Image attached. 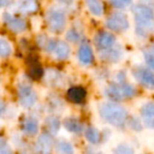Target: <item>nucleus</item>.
<instances>
[{
	"mask_svg": "<svg viewBox=\"0 0 154 154\" xmlns=\"http://www.w3.org/2000/svg\"><path fill=\"white\" fill-rule=\"evenodd\" d=\"M105 53L103 54V57L106 58L107 60H112V61H116L120 58V52L117 51L116 49H111L108 51H103Z\"/></svg>",
	"mask_w": 154,
	"mask_h": 154,
	"instance_id": "nucleus-22",
	"label": "nucleus"
},
{
	"mask_svg": "<svg viewBox=\"0 0 154 154\" xmlns=\"http://www.w3.org/2000/svg\"><path fill=\"white\" fill-rule=\"evenodd\" d=\"M145 59L147 64L149 66V69L154 71V55L150 52H146L145 53Z\"/></svg>",
	"mask_w": 154,
	"mask_h": 154,
	"instance_id": "nucleus-27",
	"label": "nucleus"
},
{
	"mask_svg": "<svg viewBox=\"0 0 154 154\" xmlns=\"http://www.w3.org/2000/svg\"><path fill=\"white\" fill-rule=\"evenodd\" d=\"M86 5L93 15L100 16L101 14L103 13V5H101V2H99V1L91 0V1H87Z\"/></svg>",
	"mask_w": 154,
	"mask_h": 154,
	"instance_id": "nucleus-18",
	"label": "nucleus"
},
{
	"mask_svg": "<svg viewBox=\"0 0 154 154\" xmlns=\"http://www.w3.org/2000/svg\"><path fill=\"white\" fill-rule=\"evenodd\" d=\"M48 126H49L50 130H51L52 132H56V131L58 130V128H59V122H58V119H56V118L50 117L49 119H48Z\"/></svg>",
	"mask_w": 154,
	"mask_h": 154,
	"instance_id": "nucleus-26",
	"label": "nucleus"
},
{
	"mask_svg": "<svg viewBox=\"0 0 154 154\" xmlns=\"http://www.w3.org/2000/svg\"><path fill=\"white\" fill-rule=\"evenodd\" d=\"M37 10V3L34 1H24L20 5V11L22 12H34Z\"/></svg>",
	"mask_w": 154,
	"mask_h": 154,
	"instance_id": "nucleus-23",
	"label": "nucleus"
},
{
	"mask_svg": "<svg viewBox=\"0 0 154 154\" xmlns=\"http://www.w3.org/2000/svg\"><path fill=\"white\" fill-rule=\"evenodd\" d=\"M52 148V139L49 135H41L37 140L36 149L39 154H50Z\"/></svg>",
	"mask_w": 154,
	"mask_h": 154,
	"instance_id": "nucleus-12",
	"label": "nucleus"
},
{
	"mask_svg": "<svg viewBox=\"0 0 154 154\" xmlns=\"http://www.w3.org/2000/svg\"><path fill=\"white\" fill-rule=\"evenodd\" d=\"M141 116L145 125L149 128H154V103H148L141 108Z\"/></svg>",
	"mask_w": 154,
	"mask_h": 154,
	"instance_id": "nucleus-9",
	"label": "nucleus"
},
{
	"mask_svg": "<svg viewBox=\"0 0 154 154\" xmlns=\"http://www.w3.org/2000/svg\"><path fill=\"white\" fill-rule=\"evenodd\" d=\"M54 52H55V55L58 59L63 60L68 58L69 54H70V48H69V45H66V42L59 41V42H57V45H56V48H55V50H54Z\"/></svg>",
	"mask_w": 154,
	"mask_h": 154,
	"instance_id": "nucleus-15",
	"label": "nucleus"
},
{
	"mask_svg": "<svg viewBox=\"0 0 154 154\" xmlns=\"http://www.w3.org/2000/svg\"><path fill=\"white\" fill-rule=\"evenodd\" d=\"M66 15L62 11L52 9L47 14V22L50 30L54 32H59L66 26Z\"/></svg>",
	"mask_w": 154,
	"mask_h": 154,
	"instance_id": "nucleus-4",
	"label": "nucleus"
},
{
	"mask_svg": "<svg viewBox=\"0 0 154 154\" xmlns=\"http://www.w3.org/2000/svg\"><path fill=\"white\" fill-rule=\"evenodd\" d=\"M22 129L29 134H36L38 132V122L35 118H26L22 122Z\"/></svg>",
	"mask_w": 154,
	"mask_h": 154,
	"instance_id": "nucleus-14",
	"label": "nucleus"
},
{
	"mask_svg": "<svg viewBox=\"0 0 154 154\" xmlns=\"http://www.w3.org/2000/svg\"><path fill=\"white\" fill-rule=\"evenodd\" d=\"M0 154H12L11 148L8 146L5 141L0 139Z\"/></svg>",
	"mask_w": 154,
	"mask_h": 154,
	"instance_id": "nucleus-28",
	"label": "nucleus"
},
{
	"mask_svg": "<svg viewBox=\"0 0 154 154\" xmlns=\"http://www.w3.org/2000/svg\"><path fill=\"white\" fill-rule=\"evenodd\" d=\"M85 136L91 143H97L100 140V134L94 127H88L85 131Z\"/></svg>",
	"mask_w": 154,
	"mask_h": 154,
	"instance_id": "nucleus-17",
	"label": "nucleus"
},
{
	"mask_svg": "<svg viewBox=\"0 0 154 154\" xmlns=\"http://www.w3.org/2000/svg\"><path fill=\"white\" fill-rule=\"evenodd\" d=\"M110 3L115 8H117V9H124V8L130 5L131 2L130 1H124V0H117V1H111Z\"/></svg>",
	"mask_w": 154,
	"mask_h": 154,
	"instance_id": "nucleus-29",
	"label": "nucleus"
},
{
	"mask_svg": "<svg viewBox=\"0 0 154 154\" xmlns=\"http://www.w3.org/2000/svg\"><path fill=\"white\" fill-rule=\"evenodd\" d=\"M118 89H119V93L122 97H132L136 93L135 89L130 85H120V86H118Z\"/></svg>",
	"mask_w": 154,
	"mask_h": 154,
	"instance_id": "nucleus-19",
	"label": "nucleus"
},
{
	"mask_svg": "<svg viewBox=\"0 0 154 154\" xmlns=\"http://www.w3.org/2000/svg\"><path fill=\"white\" fill-rule=\"evenodd\" d=\"M66 38L70 41H72V42H76V41H78L80 39V34L74 29H71L68 32V34H66Z\"/></svg>",
	"mask_w": 154,
	"mask_h": 154,
	"instance_id": "nucleus-25",
	"label": "nucleus"
},
{
	"mask_svg": "<svg viewBox=\"0 0 154 154\" xmlns=\"http://www.w3.org/2000/svg\"><path fill=\"white\" fill-rule=\"evenodd\" d=\"M86 90L82 87H73V88L69 89L66 92V96H68L69 100H71L72 103H79L86 97Z\"/></svg>",
	"mask_w": 154,
	"mask_h": 154,
	"instance_id": "nucleus-10",
	"label": "nucleus"
},
{
	"mask_svg": "<svg viewBox=\"0 0 154 154\" xmlns=\"http://www.w3.org/2000/svg\"><path fill=\"white\" fill-rule=\"evenodd\" d=\"M106 26L108 29L115 32H122L129 28V20L120 12H114L112 13L106 20Z\"/></svg>",
	"mask_w": 154,
	"mask_h": 154,
	"instance_id": "nucleus-3",
	"label": "nucleus"
},
{
	"mask_svg": "<svg viewBox=\"0 0 154 154\" xmlns=\"http://www.w3.org/2000/svg\"><path fill=\"white\" fill-rule=\"evenodd\" d=\"M3 19H5V22L7 23L8 28L10 30L14 31V32H17V33L22 32L26 28V23L23 19L18 17H14V16L10 15L8 13L3 14Z\"/></svg>",
	"mask_w": 154,
	"mask_h": 154,
	"instance_id": "nucleus-8",
	"label": "nucleus"
},
{
	"mask_svg": "<svg viewBox=\"0 0 154 154\" xmlns=\"http://www.w3.org/2000/svg\"><path fill=\"white\" fill-rule=\"evenodd\" d=\"M2 110H3V105H2V103L0 101V113L2 112Z\"/></svg>",
	"mask_w": 154,
	"mask_h": 154,
	"instance_id": "nucleus-30",
	"label": "nucleus"
},
{
	"mask_svg": "<svg viewBox=\"0 0 154 154\" xmlns=\"http://www.w3.org/2000/svg\"><path fill=\"white\" fill-rule=\"evenodd\" d=\"M12 53V47L5 39H0V56L8 57Z\"/></svg>",
	"mask_w": 154,
	"mask_h": 154,
	"instance_id": "nucleus-21",
	"label": "nucleus"
},
{
	"mask_svg": "<svg viewBox=\"0 0 154 154\" xmlns=\"http://www.w3.org/2000/svg\"><path fill=\"white\" fill-rule=\"evenodd\" d=\"M114 154H134V151L127 145H120L116 148Z\"/></svg>",
	"mask_w": 154,
	"mask_h": 154,
	"instance_id": "nucleus-24",
	"label": "nucleus"
},
{
	"mask_svg": "<svg viewBox=\"0 0 154 154\" xmlns=\"http://www.w3.org/2000/svg\"><path fill=\"white\" fill-rule=\"evenodd\" d=\"M95 43H96L97 48L103 50V51L109 50L115 43V36L113 34H111V33L100 32L95 37Z\"/></svg>",
	"mask_w": 154,
	"mask_h": 154,
	"instance_id": "nucleus-7",
	"label": "nucleus"
},
{
	"mask_svg": "<svg viewBox=\"0 0 154 154\" xmlns=\"http://www.w3.org/2000/svg\"><path fill=\"white\" fill-rule=\"evenodd\" d=\"M134 75L143 86L154 88V71L148 68H138L134 72Z\"/></svg>",
	"mask_w": 154,
	"mask_h": 154,
	"instance_id": "nucleus-6",
	"label": "nucleus"
},
{
	"mask_svg": "<svg viewBox=\"0 0 154 154\" xmlns=\"http://www.w3.org/2000/svg\"><path fill=\"white\" fill-rule=\"evenodd\" d=\"M133 13L136 21V33L141 37L149 35L154 31V13L151 8L138 3L133 8Z\"/></svg>",
	"mask_w": 154,
	"mask_h": 154,
	"instance_id": "nucleus-1",
	"label": "nucleus"
},
{
	"mask_svg": "<svg viewBox=\"0 0 154 154\" xmlns=\"http://www.w3.org/2000/svg\"><path fill=\"white\" fill-rule=\"evenodd\" d=\"M18 98L23 107H32L37 100L36 92L28 85H20L18 87Z\"/></svg>",
	"mask_w": 154,
	"mask_h": 154,
	"instance_id": "nucleus-5",
	"label": "nucleus"
},
{
	"mask_svg": "<svg viewBox=\"0 0 154 154\" xmlns=\"http://www.w3.org/2000/svg\"><path fill=\"white\" fill-rule=\"evenodd\" d=\"M63 125L66 130H69L70 132L80 133L82 131V125L77 119H74V118H68V119H66Z\"/></svg>",
	"mask_w": 154,
	"mask_h": 154,
	"instance_id": "nucleus-16",
	"label": "nucleus"
},
{
	"mask_svg": "<svg viewBox=\"0 0 154 154\" xmlns=\"http://www.w3.org/2000/svg\"><path fill=\"white\" fill-rule=\"evenodd\" d=\"M99 114L106 122L115 127H122L128 119L127 110L114 103H103L99 109Z\"/></svg>",
	"mask_w": 154,
	"mask_h": 154,
	"instance_id": "nucleus-2",
	"label": "nucleus"
},
{
	"mask_svg": "<svg viewBox=\"0 0 154 154\" xmlns=\"http://www.w3.org/2000/svg\"><path fill=\"white\" fill-rule=\"evenodd\" d=\"M57 150L60 154H74L72 145L66 141H59L57 145Z\"/></svg>",
	"mask_w": 154,
	"mask_h": 154,
	"instance_id": "nucleus-20",
	"label": "nucleus"
},
{
	"mask_svg": "<svg viewBox=\"0 0 154 154\" xmlns=\"http://www.w3.org/2000/svg\"><path fill=\"white\" fill-rule=\"evenodd\" d=\"M30 64V70H29V74L32 77L33 79H40L43 75V70L40 66H39L38 61L36 58L32 60V62H28Z\"/></svg>",
	"mask_w": 154,
	"mask_h": 154,
	"instance_id": "nucleus-13",
	"label": "nucleus"
},
{
	"mask_svg": "<svg viewBox=\"0 0 154 154\" xmlns=\"http://www.w3.org/2000/svg\"><path fill=\"white\" fill-rule=\"evenodd\" d=\"M93 52L91 47L88 43H84L80 45L79 51H78V59L82 64H90L93 61Z\"/></svg>",
	"mask_w": 154,
	"mask_h": 154,
	"instance_id": "nucleus-11",
	"label": "nucleus"
}]
</instances>
